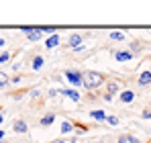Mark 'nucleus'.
I'll return each instance as SVG.
<instances>
[{"label":"nucleus","mask_w":151,"mask_h":143,"mask_svg":"<svg viewBox=\"0 0 151 143\" xmlns=\"http://www.w3.org/2000/svg\"><path fill=\"white\" fill-rule=\"evenodd\" d=\"M72 129H74V125L70 121H63L61 123V133H72Z\"/></svg>","instance_id":"15"},{"label":"nucleus","mask_w":151,"mask_h":143,"mask_svg":"<svg viewBox=\"0 0 151 143\" xmlns=\"http://www.w3.org/2000/svg\"><path fill=\"white\" fill-rule=\"evenodd\" d=\"M106 123L114 127V125H119V119H116V117H106Z\"/></svg>","instance_id":"23"},{"label":"nucleus","mask_w":151,"mask_h":143,"mask_svg":"<svg viewBox=\"0 0 151 143\" xmlns=\"http://www.w3.org/2000/svg\"><path fill=\"white\" fill-rule=\"evenodd\" d=\"M57 143H68V141H57Z\"/></svg>","instance_id":"30"},{"label":"nucleus","mask_w":151,"mask_h":143,"mask_svg":"<svg viewBox=\"0 0 151 143\" xmlns=\"http://www.w3.org/2000/svg\"><path fill=\"white\" fill-rule=\"evenodd\" d=\"M90 117H92L94 121H106L108 115H106L104 110H92V113H90Z\"/></svg>","instance_id":"9"},{"label":"nucleus","mask_w":151,"mask_h":143,"mask_svg":"<svg viewBox=\"0 0 151 143\" xmlns=\"http://www.w3.org/2000/svg\"><path fill=\"white\" fill-rule=\"evenodd\" d=\"M53 121H55V113H49V115H45V117L41 119V125H43V127H49Z\"/></svg>","instance_id":"12"},{"label":"nucleus","mask_w":151,"mask_h":143,"mask_svg":"<svg viewBox=\"0 0 151 143\" xmlns=\"http://www.w3.org/2000/svg\"><path fill=\"white\" fill-rule=\"evenodd\" d=\"M2 45H4V39H0V47H2Z\"/></svg>","instance_id":"27"},{"label":"nucleus","mask_w":151,"mask_h":143,"mask_svg":"<svg viewBox=\"0 0 151 143\" xmlns=\"http://www.w3.org/2000/svg\"><path fill=\"white\" fill-rule=\"evenodd\" d=\"M119 143H139V139H137L135 135L125 133V135H121V137H119Z\"/></svg>","instance_id":"5"},{"label":"nucleus","mask_w":151,"mask_h":143,"mask_svg":"<svg viewBox=\"0 0 151 143\" xmlns=\"http://www.w3.org/2000/svg\"><path fill=\"white\" fill-rule=\"evenodd\" d=\"M72 143H76V141H72Z\"/></svg>","instance_id":"31"},{"label":"nucleus","mask_w":151,"mask_h":143,"mask_svg":"<svg viewBox=\"0 0 151 143\" xmlns=\"http://www.w3.org/2000/svg\"><path fill=\"white\" fill-rule=\"evenodd\" d=\"M133 98H135V94H133L131 90H125V92H121V102H133Z\"/></svg>","instance_id":"11"},{"label":"nucleus","mask_w":151,"mask_h":143,"mask_svg":"<svg viewBox=\"0 0 151 143\" xmlns=\"http://www.w3.org/2000/svg\"><path fill=\"white\" fill-rule=\"evenodd\" d=\"M82 39H84L82 35H72V37H70V47L72 49L80 47V45H82Z\"/></svg>","instance_id":"6"},{"label":"nucleus","mask_w":151,"mask_h":143,"mask_svg":"<svg viewBox=\"0 0 151 143\" xmlns=\"http://www.w3.org/2000/svg\"><path fill=\"white\" fill-rule=\"evenodd\" d=\"M143 119H151V113H149V110H143Z\"/></svg>","instance_id":"25"},{"label":"nucleus","mask_w":151,"mask_h":143,"mask_svg":"<svg viewBox=\"0 0 151 143\" xmlns=\"http://www.w3.org/2000/svg\"><path fill=\"white\" fill-rule=\"evenodd\" d=\"M6 84H8V78H6V74H2V72H0V88H4Z\"/></svg>","instance_id":"19"},{"label":"nucleus","mask_w":151,"mask_h":143,"mask_svg":"<svg viewBox=\"0 0 151 143\" xmlns=\"http://www.w3.org/2000/svg\"><path fill=\"white\" fill-rule=\"evenodd\" d=\"M59 92H61L63 96H68V98H72L74 102H78V100H80V94H78L76 90H59Z\"/></svg>","instance_id":"10"},{"label":"nucleus","mask_w":151,"mask_h":143,"mask_svg":"<svg viewBox=\"0 0 151 143\" xmlns=\"http://www.w3.org/2000/svg\"><path fill=\"white\" fill-rule=\"evenodd\" d=\"M119 90V84L116 82H108V86H106V94H110V96H114V92Z\"/></svg>","instance_id":"13"},{"label":"nucleus","mask_w":151,"mask_h":143,"mask_svg":"<svg viewBox=\"0 0 151 143\" xmlns=\"http://www.w3.org/2000/svg\"><path fill=\"white\" fill-rule=\"evenodd\" d=\"M39 31H43V33H49V37L55 33V29L53 27H39Z\"/></svg>","instance_id":"21"},{"label":"nucleus","mask_w":151,"mask_h":143,"mask_svg":"<svg viewBox=\"0 0 151 143\" xmlns=\"http://www.w3.org/2000/svg\"><path fill=\"white\" fill-rule=\"evenodd\" d=\"M139 51H141V47H139V43H137V41H135V43H131V53H133V55H135V53H139Z\"/></svg>","instance_id":"22"},{"label":"nucleus","mask_w":151,"mask_h":143,"mask_svg":"<svg viewBox=\"0 0 151 143\" xmlns=\"http://www.w3.org/2000/svg\"><path fill=\"white\" fill-rule=\"evenodd\" d=\"M114 57H116L119 61H129V59H133V53H131V51H116Z\"/></svg>","instance_id":"3"},{"label":"nucleus","mask_w":151,"mask_h":143,"mask_svg":"<svg viewBox=\"0 0 151 143\" xmlns=\"http://www.w3.org/2000/svg\"><path fill=\"white\" fill-rule=\"evenodd\" d=\"M8 59H10V53H8V51H2V53H0V64L8 61Z\"/></svg>","instance_id":"18"},{"label":"nucleus","mask_w":151,"mask_h":143,"mask_svg":"<svg viewBox=\"0 0 151 143\" xmlns=\"http://www.w3.org/2000/svg\"><path fill=\"white\" fill-rule=\"evenodd\" d=\"M110 39H112V41H123V39H125V35H123V33L112 31V33H110Z\"/></svg>","instance_id":"17"},{"label":"nucleus","mask_w":151,"mask_h":143,"mask_svg":"<svg viewBox=\"0 0 151 143\" xmlns=\"http://www.w3.org/2000/svg\"><path fill=\"white\" fill-rule=\"evenodd\" d=\"M41 68H43V57L41 55L33 57V70H41Z\"/></svg>","instance_id":"14"},{"label":"nucleus","mask_w":151,"mask_h":143,"mask_svg":"<svg viewBox=\"0 0 151 143\" xmlns=\"http://www.w3.org/2000/svg\"><path fill=\"white\" fill-rule=\"evenodd\" d=\"M76 129H78V131H80V133H86V131H88V129H86V127H82V125H78V127H76Z\"/></svg>","instance_id":"24"},{"label":"nucleus","mask_w":151,"mask_h":143,"mask_svg":"<svg viewBox=\"0 0 151 143\" xmlns=\"http://www.w3.org/2000/svg\"><path fill=\"white\" fill-rule=\"evenodd\" d=\"M0 143H8V141H4V139H2V141H0Z\"/></svg>","instance_id":"29"},{"label":"nucleus","mask_w":151,"mask_h":143,"mask_svg":"<svg viewBox=\"0 0 151 143\" xmlns=\"http://www.w3.org/2000/svg\"><path fill=\"white\" fill-rule=\"evenodd\" d=\"M27 37H29V41H39V39H41V31L37 29L35 33H31V35H27Z\"/></svg>","instance_id":"16"},{"label":"nucleus","mask_w":151,"mask_h":143,"mask_svg":"<svg viewBox=\"0 0 151 143\" xmlns=\"http://www.w3.org/2000/svg\"><path fill=\"white\" fill-rule=\"evenodd\" d=\"M45 45H47V49H55L57 45H59V37H57V35H51L49 39H47V43H45Z\"/></svg>","instance_id":"8"},{"label":"nucleus","mask_w":151,"mask_h":143,"mask_svg":"<svg viewBox=\"0 0 151 143\" xmlns=\"http://www.w3.org/2000/svg\"><path fill=\"white\" fill-rule=\"evenodd\" d=\"M104 82H106V78L102 76L100 72H84V74H82V86H84L86 90L100 88Z\"/></svg>","instance_id":"1"},{"label":"nucleus","mask_w":151,"mask_h":143,"mask_svg":"<svg viewBox=\"0 0 151 143\" xmlns=\"http://www.w3.org/2000/svg\"><path fill=\"white\" fill-rule=\"evenodd\" d=\"M12 129H14L17 133H27V131H29V127H27V123H25V121H14Z\"/></svg>","instance_id":"4"},{"label":"nucleus","mask_w":151,"mask_h":143,"mask_svg":"<svg viewBox=\"0 0 151 143\" xmlns=\"http://www.w3.org/2000/svg\"><path fill=\"white\" fill-rule=\"evenodd\" d=\"M139 84H141V86H147V84H151V72H143V74L139 76Z\"/></svg>","instance_id":"7"},{"label":"nucleus","mask_w":151,"mask_h":143,"mask_svg":"<svg viewBox=\"0 0 151 143\" xmlns=\"http://www.w3.org/2000/svg\"><path fill=\"white\" fill-rule=\"evenodd\" d=\"M2 139H4V131L0 129V141H2Z\"/></svg>","instance_id":"26"},{"label":"nucleus","mask_w":151,"mask_h":143,"mask_svg":"<svg viewBox=\"0 0 151 143\" xmlns=\"http://www.w3.org/2000/svg\"><path fill=\"white\" fill-rule=\"evenodd\" d=\"M37 29H39V27H23V33H25V35H31V33H35Z\"/></svg>","instance_id":"20"},{"label":"nucleus","mask_w":151,"mask_h":143,"mask_svg":"<svg viewBox=\"0 0 151 143\" xmlns=\"http://www.w3.org/2000/svg\"><path fill=\"white\" fill-rule=\"evenodd\" d=\"M65 80H68L72 86H80V84H82V72L68 70V72H65Z\"/></svg>","instance_id":"2"},{"label":"nucleus","mask_w":151,"mask_h":143,"mask_svg":"<svg viewBox=\"0 0 151 143\" xmlns=\"http://www.w3.org/2000/svg\"><path fill=\"white\" fill-rule=\"evenodd\" d=\"M2 119H4V117H2V115H0V123H2Z\"/></svg>","instance_id":"28"}]
</instances>
